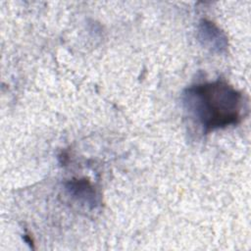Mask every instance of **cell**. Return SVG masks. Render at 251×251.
I'll return each mask as SVG.
<instances>
[{
	"instance_id": "7a4b0ae2",
	"label": "cell",
	"mask_w": 251,
	"mask_h": 251,
	"mask_svg": "<svg viewBox=\"0 0 251 251\" xmlns=\"http://www.w3.org/2000/svg\"><path fill=\"white\" fill-rule=\"evenodd\" d=\"M197 37L205 48L215 53H224L227 48V36L213 22L203 19L199 22Z\"/></svg>"
},
{
	"instance_id": "6da1fadb",
	"label": "cell",
	"mask_w": 251,
	"mask_h": 251,
	"mask_svg": "<svg viewBox=\"0 0 251 251\" xmlns=\"http://www.w3.org/2000/svg\"><path fill=\"white\" fill-rule=\"evenodd\" d=\"M182 103L205 133L238 124L244 109L242 93L222 79L188 86Z\"/></svg>"
},
{
	"instance_id": "3957f363",
	"label": "cell",
	"mask_w": 251,
	"mask_h": 251,
	"mask_svg": "<svg viewBox=\"0 0 251 251\" xmlns=\"http://www.w3.org/2000/svg\"><path fill=\"white\" fill-rule=\"evenodd\" d=\"M69 193L79 201H83L91 207L98 204V196L94 186L86 178L72 179L66 184Z\"/></svg>"
}]
</instances>
